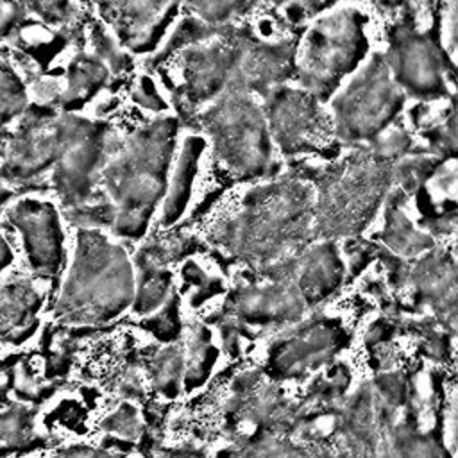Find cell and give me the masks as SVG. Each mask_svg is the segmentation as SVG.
<instances>
[{"instance_id": "1", "label": "cell", "mask_w": 458, "mask_h": 458, "mask_svg": "<svg viewBox=\"0 0 458 458\" xmlns=\"http://www.w3.org/2000/svg\"><path fill=\"white\" fill-rule=\"evenodd\" d=\"M313 238L315 188L301 175L276 177L250 188L213 233L222 250L263 272L302 252Z\"/></svg>"}, {"instance_id": "2", "label": "cell", "mask_w": 458, "mask_h": 458, "mask_svg": "<svg viewBox=\"0 0 458 458\" xmlns=\"http://www.w3.org/2000/svg\"><path fill=\"white\" fill-rule=\"evenodd\" d=\"M175 131V120H156L138 129L104 165L107 204L113 211V227L120 236L140 238L145 233L166 188Z\"/></svg>"}, {"instance_id": "3", "label": "cell", "mask_w": 458, "mask_h": 458, "mask_svg": "<svg viewBox=\"0 0 458 458\" xmlns=\"http://www.w3.org/2000/svg\"><path fill=\"white\" fill-rule=\"evenodd\" d=\"M394 165L367 143L308 179L315 188L317 238L335 242L363 233L392 191Z\"/></svg>"}, {"instance_id": "4", "label": "cell", "mask_w": 458, "mask_h": 458, "mask_svg": "<svg viewBox=\"0 0 458 458\" xmlns=\"http://www.w3.org/2000/svg\"><path fill=\"white\" fill-rule=\"evenodd\" d=\"M136 295L134 265L123 247L104 233L84 227L73 261L55 302V315L68 324L97 326L116 318Z\"/></svg>"}, {"instance_id": "5", "label": "cell", "mask_w": 458, "mask_h": 458, "mask_svg": "<svg viewBox=\"0 0 458 458\" xmlns=\"http://www.w3.org/2000/svg\"><path fill=\"white\" fill-rule=\"evenodd\" d=\"M367 14L358 7H336L317 18L295 54V77L302 89L329 100L369 59Z\"/></svg>"}, {"instance_id": "6", "label": "cell", "mask_w": 458, "mask_h": 458, "mask_svg": "<svg viewBox=\"0 0 458 458\" xmlns=\"http://www.w3.org/2000/svg\"><path fill=\"white\" fill-rule=\"evenodd\" d=\"M215 154L234 177L261 179L274 170V141L265 107L243 88L231 86L199 113Z\"/></svg>"}, {"instance_id": "7", "label": "cell", "mask_w": 458, "mask_h": 458, "mask_svg": "<svg viewBox=\"0 0 458 458\" xmlns=\"http://www.w3.org/2000/svg\"><path fill=\"white\" fill-rule=\"evenodd\" d=\"M406 95L392 79L385 54L374 52L329 98L335 138L360 147L386 132L404 106Z\"/></svg>"}, {"instance_id": "8", "label": "cell", "mask_w": 458, "mask_h": 458, "mask_svg": "<svg viewBox=\"0 0 458 458\" xmlns=\"http://www.w3.org/2000/svg\"><path fill=\"white\" fill-rule=\"evenodd\" d=\"M263 107L272 141L284 154L320 150L335 136L329 109L302 88L277 86Z\"/></svg>"}, {"instance_id": "9", "label": "cell", "mask_w": 458, "mask_h": 458, "mask_svg": "<svg viewBox=\"0 0 458 458\" xmlns=\"http://www.w3.org/2000/svg\"><path fill=\"white\" fill-rule=\"evenodd\" d=\"M89 122L73 116L32 114L9 145V156L0 175L9 182L30 181L50 165L61 161L64 152L86 131Z\"/></svg>"}, {"instance_id": "10", "label": "cell", "mask_w": 458, "mask_h": 458, "mask_svg": "<svg viewBox=\"0 0 458 458\" xmlns=\"http://www.w3.org/2000/svg\"><path fill=\"white\" fill-rule=\"evenodd\" d=\"M385 59L406 97L437 100L449 95L444 52L429 34H420L410 25L399 27L390 38Z\"/></svg>"}, {"instance_id": "11", "label": "cell", "mask_w": 458, "mask_h": 458, "mask_svg": "<svg viewBox=\"0 0 458 458\" xmlns=\"http://www.w3.org/2000/svg\"><path fill=\"white\" fill-rule=\"evenodd\" d=\"M306 301L292 276L268 277V283L238 288L227 302L225 324L242 326H277L297 320Z\"/></svg>"}, {"instance_id": "12", "label": "cell", "mask_w": 458, "mask_h": 458, "mask_svg": "<svg viewBox=\"0 0 458 458\" xmlns=\"http://www.w3.org/2000/svg\"><path fill=\"white\" fill-rule=\"evenodd\" d=\"M23 242L30 268L39 276H54L63 265V231L57 211L39 199H23L5 211Z\"/></svg>"}, {"instance_id": "13", "label": "cell", "mask_w": 458, "mask_h": 458, "mask_svg": "<svg viewBox=\"0 0 458 458\" xmlns=\"http://www.w3.org/2000/svg\"><path fill=\"white\" fill-rule=\"evenodd\" d=\"M179 0H106L120 39L131 48H148L157 30L166 25Z\"/></svg>"}, {"instance_id": "14", "label": "cell", "mask_w": 458, "mask_h": 458, "mask_svg": "<svg viewBox=\"0 0 458 458\" xmlns=\"http://www.w3.org/2000/svg\"><path fill=\"white\" fill-rule=\"evenodd\" d=\"M344 265L335 242L322 240L292 258V279L306 302L326 297L340 283Z\"/></svg>"}, {"instance_id": "15", "label": "cell", "mask_w": 458, "mask_h": 458, "mask_svg": "<svg viewBox=\"0 0 458 458\" xmlns=\"http://www.w3.org/2000/svg\"><path fill=\"white\" fill-rule=\"evenodd\" d=\"M41 302V292L30 279L14 277L0 284V340L18 344L27 338Z\"/></svg>"}, {"instance_id": "16", "label": "cell", "mask_w": 458, "mask_h": 458, "mask_svg": "<svg viewBox=\"0 0 458 458\" xmlns=\"http://www.w3.org/2000/svg\"><path fill=\"white\" fill-rule=\"evenodd\" d=\"M404 193L401 190L390 191L385 202V227L381 238L386 247L401 256H417L433 247L429 234L419 231L413 222L401 209Z\"/></svg>"}, {"instance_id": "17", "label": "cell", "mask_w": 458, "mask_h": 458, "mask_svg": "<svg viewBox=\"0 0 458 458\" xmlns=\"http://www.w3.org/2000/svg\"><path fill=\"white\" fill-rule=\"evenodd\" d=\"M204 145H206V141L200 136H190L182 143L175 175L166 191L168 195L163 204V222H161L163 225H172L184 211V208L190 200V190L193 184L197 163L204 150Z\"/></svg>"}, {"instance_id": "18", "label": "cell", "mask_w": 458, "mask_h": 458, "mask_svg": "<svg viewBox=\"0 0 458 458\" xmlns=\"http://www.w3.org/2000/svg\"><path fill=\"white\" fill-rule=\"evenodd\" d=\"M136 295L132 308L140 315H148L166 304L172 288V274L168 267L136 259Z\"/></svg>"}, {"instance_id": "19", "label": "cell", "mask_w": 458, "mask_h": 458, "mask_svg": "<svg viewBox=\"0 0 458 458\" xmlns=\"http://www.w3.org/2000/svg\"><path fill=\"white\" fill-rule=\"evenodd\" d=\"M186 356L179 345H166L159 349L148 361L150 383L157 392L166 397L179 394L181 383L184 379Z\"/></svg>"}, {"instance_id": "20", "label": "cell", "mask_w": 458, "mask_h": 458, "mask_svg": "<svg viewBox=\"0 0 458 458\" xmlns=\"http://www.w3.org/2000/svg\"><path fill=\"white\" fill-rule=\"evenodd\" d=\"M184 385L188 388H197L209 376V370L216 360V349L211 342L209 333L204 327L195 329V333H191L188 352H184Z\"/></svg>"}, {"instance_id": "21", "label": "cell", "mask_w": 458, "mask_h": 458, "mask_svg": "<svg viewBox=\"0 0 458 458\" xmlns=\"http://www.w3.org/2000/svg\"><path fill=\"white\" fill-rule=\"evenodd\" d=\"M27 104L23 82L4 63H0V127L18 116Z\"/></svg>"}, {"instance_id": "22", "label": "cell", "mask_w": 458, "mask_h": 458, "mask_svg": "<svg viewBox=\"0 0 458 458\" xmlns=\"http://www.w3.org/2000/svg\"><path fill=\"white\" fill-rule=\"evenodd\" d=\"M197 18L211 27L227 23L233 16L242 13L252 0H184Z\"/></svg>"}, {"instance_id": "23", "label": "cell", "mask_w": 458, "mask_h": 458, "mask_svg": "<svg viewBox=\"0 0 458 458\" xmlns=\"http://www.w3.org/2000/svg\"><path fill=\"white\" fill-rule=\"evenodd\" d=\"M229 458H302L301 453L283 442L263 438L238 447Z\"/></svg>"}, {"instance_id": "24", "label": "cell", "mask_w": 458, "mask_h": 458, "mask_svg": "<svg viewBox=\"0 0 458 458\" xmlns=\"http://www.w3.org/2000/svg\"><path fill=\"white\" fill-rule=\"evenodd\" d=\"M30 431V413L23 408H11L0 411V442L18 444L27 438Z\"/></svg>"}, {"instance_id": "25", "label": "cell", "mask_w": 458, "mask_h": 458, "mask_svg": "<svg viewBox=\"0 0 458 458\" xmlns=\"http://www.w3.org/2000/svg\"><path fill=\"white\" fill-rule=\"evenodd\" d=\"M104 426H106V431H111L123 438H132L134 435H138V429H140L138 413L131 406H120L116 411H113L106 419Z\"/></svg>"}, {"instance_id": "26", "label": "cell", "mask_w": 458, "mask_h": 458, "mask_svg": "<svg viewBox=\"0 0 458 458\" xmlns=\"http://www.w3.org/2000/svg\"><path fill=\"white\" fill-rule=\"evenodd\" d=\"M444 47L447 55L458 64V0L445 2Z\"/></svg>"}, {"instance_id": "27", "label": "cell", "mask_w": 458, "mask_h": 458, "mask_svg": "<svg viewBox=\"0 0 458 458\" xmlns=\"http://www.w3.org/2000/svg\"><path fill=\"white\" fill-rule=\"evenodd\" d=\"M63 458H116V456H111L104 451H95V449H75L66 453V456Z\"/></svg>"}, {"instance_id": "28", "label": "cell", "mask_w": 458, "mask_h": 458, "mask_svg": "<svg viewBox=\"0 0 458 458\" xmlns=\"http://www.w3.org/2000/svg\"><path fill=\"white\" fill-rule=\"evenodd\" d=\"M447 125L454 127L458 131V84H456V89L454 93L451 95V107H449V113H447V118L444 120Z\"/></svg>"}, {"instance_id": "29", "label": "cell", "mask_w": 458, "mask_h": 458, "mask_svg": "<svg viewBox=\"0 0 458 458\" xmlns=\"http://www.w3.org/2000/svg\"><path fill=\"white\" fill-rule=\"evenodd\" d=\"M11 261H13V250H11L9 243L5 242V238H4L2 233H0V272H2L5 267H9Z\"/></svg>"}, {"instance_id": "30", "label": "cell", "mask_w": 458, "mask_h": 458, "mask_svg": "<svg viewBox=\"0 0 458 458\" xmlns=\"http://www.w3.org/2000/svg\"><path fill=\"white\" fill-rule=\"evenodd\" d=\"M163 458H202V456L193 454V453H174V454H166Z\"/></svg>"}, {"instance_id": "31", "label": "cell", "mask_w": 458, "mask_h": 458, "mask_svg": "<svg viewBox=\"0 0 458 458\" xmlns=\"http://www.w3.org/2000/svg\"><path fill=\"white\" fill-rule=\"evenodd\" d=\"M454 438H456V447H458V401L454 408Z\"/></svg>"}, {"instance_id": "32", "label": "cell", "mask_w": 458, "mask_h": 458, "mask_svg": "<svg viewBox=\"0 0 458 458\" xmlns=\"http://www.w3.org/2000/svg\"><path fill=\"white\" fill-rule=\"evenodd\" d=\"M9 197V193L0 186V204H4V200Z\"/></svg>"}]
</instances>
